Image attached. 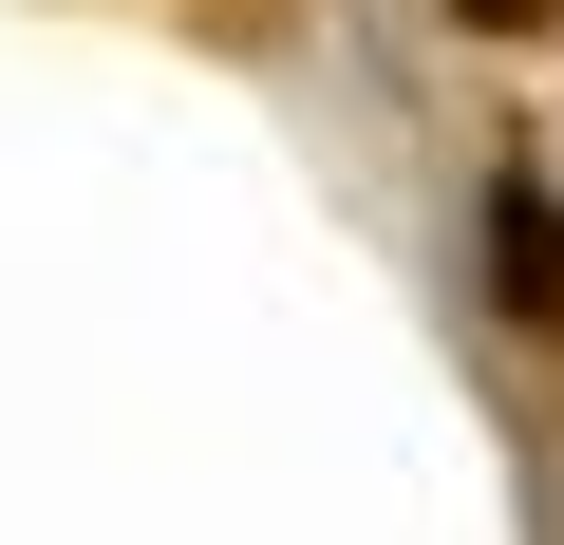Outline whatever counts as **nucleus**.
<instances>
[{
  "mask_svg": "<svg viewBox=\"0 0 564 545\" xmlns=\"http://www.w3.org/2000/svg\"><path fill=\"white\" fill-rule=\"evenodd\" d=\"M470 39H564V0H452Z\"/></svg>",
  "mask_w": 564,
  "mask_h": 545,
  "instance_id": "obj_2",
  "label": "nucleus"
},
{
  "mask_svg": "<svg viewBox=\"0 0 564 545\" xmlns=\"http://www.w3.org/2000/svg\"><path fill=\"white\" fill-rule=\"evenodd\" d=\"M508 320H564V226H545V188H508Z\"/></svg>",
  "mask_w": 564,
  "mask_h": 545,
  "instance_id": "obj_1",
  "label": "nucleus"
}]
</instances>
